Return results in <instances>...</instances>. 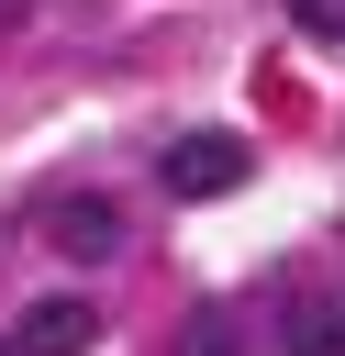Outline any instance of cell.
Instances as JSON below:
<instances>
[{"instance_id":"cell-1","label":"cell","mask_w":345,"mask_h":356,"mask_svg":"<svg viewBox=\"0 0 345 356\" xmlns=\"http://www.w3.org/2000/svg\"><path fill=\"white\" fill-rule=\"evenodd\" d=\"M45 245L67 256V267H111L134 234H122V211L111 200H89V189H67V200H45Z\"/></svg>"},{"instance_id":"cell-2","label":"cell","mask_w":345,"mask_h":356,"mask_svg":"<svg viewBox=\"0 0 345 356\" xmlns=\"http://www.w3.org/2000/svg\"><path fill=\"white\" fill-rule=\"evenodd\" d=\"M100 345V312L78 300V289H56V300H22L11 312V356H89Z\"/></svg>"},{"instance_id":"cell-3","label":"cell","mask_w":345,"mask_h":356,"mask_svg":"<svg viewBox=\"0 0 345 356\" xmlns=\"http://www.w3.org/2000/svg\"><path fill=\"white\" fill-rule=\"evenodd\" d=\"M234 178H245V145H234V134H178V145H167V189H178V200H223Z\"/></svg>"},{"instance_id":"cell-4","label":"cell","mask_w":345,"mask_h":356,"mask_svg":"<svg viewBox=\"0 0 345 356\" xmlns=\"http://www.w3.org/2000/svg\"><path fill=\"white\" fill-rule=\"evenodd\" d=\"M278 345H289V356H345V312H334V300H312V289H300V300H289V312H278Z\"/></svg>"},{"instance_id":"cell-5","label":"cell","mask_w":345,"mask_h":356,"mask_svg":"<svg viewBox=\"0 0 345 356\" xmlns=\"http://www.w3.org/2000/svg\"><path fill=\"white\" fill-rule=\"evenodd\" d=\"M178 356H245V345H234V312H223V300H200V312L178 323Z\"/></svg>"},{"instance_id":"cell-6","label":"cell","mask_w":345,"mask_h":356,"mask_svg":"<svg viewBox=\"0 0 345 356\" xmlns=\"http://www.w3.org/2000/svg\"><path fill=\"white\" fill-rule=\"evenodd\" d=\"M289 22H300V33H323V44H334V33H345V0H289Z\"/></svg>"},{"instance_id":"cell-7","label":"cell","mask_w":345,"mask_h":356,"mask_svg":"<svg viewBox=\"0 0 345 356\" xmlns=\"http://www.w3.org/2000/svg\"><path fill=\"white\" fill-rule=\"evenodd\" d=\"M22 11H33V0H0V33H22Z\"/></svg>"}]
</instances>
